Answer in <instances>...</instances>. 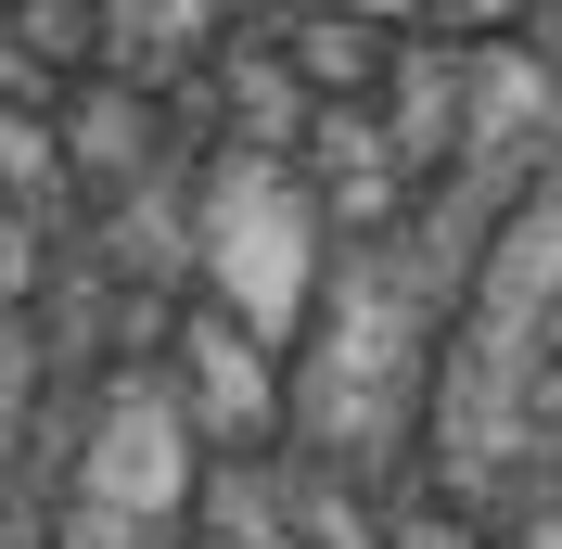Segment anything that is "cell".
Instances as JSON below:
<instances>
[{
	"label": "cell",
	"mask_w": 562,
	"mask_h": 549,
	"mask_svg": "<svg viewBox=\"0 0 562 549\" xmlns=\"http://www.w3.org/2000/svg\"><path fill=\"white\" fill-rule=\"evenodd\" d=\"M179 410H192V435H205V447H256V435H269V410H281L269 333L231 320V307H192V320H179Z\"/></svg>",
	"instance_id": "obj_1"
},
{
	"label": "cell",
	"mask_w": 562,
	"mask_h": 549,
	"mask_svg": "<svg viewBox=\"0 0 562 549\" xmlns=\"http://www.w3.org/2000/svg\"><path fill=\"white\" fill-rule=\"evenodd\" d=\"M38 383H52V345H38L26 320H0V460L26 447V422H38Z\"/></svg>",
	"instance_id": "obj_4"
},
{
	"label": "cell",
	"mask_w": 562,
	"mask_h": 549,
	"mask_svg": "<svg viewBox=\"0 0 562 549\" xmlns=\"http://www.w3.org/2000/svg\"><path fill=\"white\" fill-rule=\"evenodd\" d=\"M498 549H562V498H550V512H525V524H498Z\"/></svg>",
	"instance_id": "obj_6"
},
{
	"label": "cell",
	"mask_w": 562,
	"mask_h": 549,
	"mask_svg": "<svg viewBox=\"0 0 562 549\" xmlns=\"http://www.w3.org/2000/svg\"><path fill=\"white\" fill-rule=\"evenodd\" d=\"M0 192L13 205H65V141H52V115H0Z\"/></svg>",
	"instance_id": "obj_3"
},
{
	"label": "cell",
	"mask_w": 562,
	"mask_h": 549,
	"mask_svg": "<svg viewBox=\"0 0 562 549\" xmlns=\"http://www.w3.org/2000/svg\"><path fill=\"white\" fill-rule=\"evenodd\" d=\"M294 77H307L319 103H346V90L384 77V38H371V26H307V38H294Z\"/></svg>",
	"instance_id": "obj_2"
},
{
	"label": "cell",
	"mask_w": 562,
	"mask_h": 549,
	"mask_svg": "<svg viewBox=\"0 0 562 549\" xmlns=\"http://www.w3.org/2000/svg\"><path fill=\"white\" fill-rule=\"evenodd\" d=\"M384 549H498V524L448 512V498H396V512H384Z\"/></svg>",
	"instance_id": "obj_5"
}]
</instances>
